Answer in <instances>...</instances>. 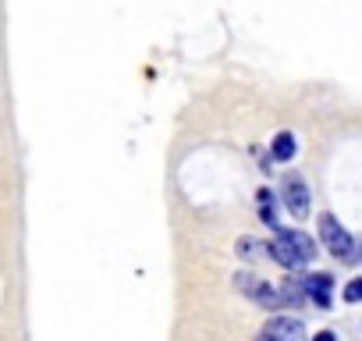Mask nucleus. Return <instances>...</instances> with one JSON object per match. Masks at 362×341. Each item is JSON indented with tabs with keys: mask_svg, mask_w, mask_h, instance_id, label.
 Here are the masks:
<instances>
[{
	"mask_svg": "<svg viewBox=\"0 0 362 341\" xmlns=\"http://www.w3.org/2000/svg\"><path fill=\"white\" fill-rule=\"evenodd\" d=\"M320 235H323V242H327V249L337 256V260H344V263H351L355 260V242H351V235L330 217V214H323L320 217Z\"/></svg>",
	"mask_w": 362,
	"mask_h": 341,
	"instance_id": "f257e3e1",
	"label": "nucleus"
},
{
	"mask_svg": "<svg viewBox=\"0 0 362 341\" xmlns=\"http://www.w3.org/2000/svg\"><path fill=\"white\" fill-rule=\"evenodd\" d=\"M235 281H238L242 295H249L252 302H259V306H267V309L284 306V295H281L277 284H270V281H263V277H256V274H238Z\"/></svg>",
	"mask_w": 362,
	"mask_h": 341,
	"instance_id": "f03ea898",
	"label": "nucleus"
},
{
	"mask_svg": "<svg viewBox=\"0 0 362 341\" xmlns=\"http://www.w3.org/2000/svg\"><path fill=\"white\" fill-rule=\"evenodd\" d=\"M284 207L295 214V217H305L309 214V189H305V182L295 175V170H291V175H284Z\"/></svg>",
	"mask_w": 362,
	"mask_h": 341,
	"instance_id": "7ed1b4c3",
	"label": "nucleus"
},
{
	"mask_svg": "<svg viewBox=\"0 0 362 341\" xmlns=\"http://www.w3.org/2000/svg\"><path fill=\"white\" fill-rule=\"evenodd\" d=\"M270 256L281 263V267H288V270H298L302 263H305V256H302V249L295 245V238L288 235V231H281L274 242H270Z\"/></svg>",
	"mask_w": 362,
	"mask_h": 341,
	"instance_id": "20e7f679",
	"label": "nucleus"
},
{
	"mask_svg": "<svg viewBox=\"0 0 362 341\" xmlns=\"http://www.w3.org/2000/svg\"><path fill=\"white\" fill-rule=\"evenodd\" d=\"M267 337L270 341H305V327L295 316H274L267 323Z\"/></svg>",
	"mask_w": 362,
	"mask_h": 341,
	"instance_id": "39448f33",
	"label": "nucleus"
},
{
	"mask_svg": "<svg viewBox=\"0 0 362 341\" xmlns=\"http://www.w3.org/2000/svg\"><path fill=\"white\" fill-rule=\"evenodd\" d=\"M281 295H284V306H302L309 299V281L305 277H288L281 284Z\"/></svg>",
	"mask_w": 362,
	"mask_h": 341,
	"instance_id": "423d86ee",
	"label": "nucleus"
},
{
	"mask_svg": "<svg viewBox=\"0 0 362 341\" xmlns=\"http://www.w3.org/2000/svg\"><path fill=\"white\" fill-rule=\"evenodd\" d=\"M235 249H238L242 260H259V256L270 253V242H259L256 235H242V238L235 242Z\"/></svg>",
	"mask_w": 362,
	"mask_h": 341,
	"instance_id": "0eeeda50",
	"label": "nucleus"
},
{
	"mask_svg": "<svg viewBox=\"0 0 362 341\" xmlns=\"http://www.w3.org/2000/svg\"><path fill=\"white\" fill-rule=\"evenodd\" d=\"M309 281V299L316 302V306H330V274H313V277H305Z\"/></svg>",
	"mask_w": 362,
	"mask_h": 341,
	"instance_id": "6e6552de",
	"label": "nucleus"
},
{
	"mask_svg": "<svg viewBox=\"0 0 362 341\" xmlns=\"http://www.w3.org/2000/svg\"><path fill=\"white\" fill-rule=\"evenodd\" d=\"M291 156H295V135H291V132H281V135L274 139V160L288 163Z\"/></svg>",
	"mask_w": 362,
	"mask_h": 341,
	"instance_id": "1a4fd4ad",
	"label": "nucleus"
},
{
	"mask_svg": "<svg viewBox=\"0 0 362 341\" xmlns=\"http://www.w3.org/2000/svg\"><path fill=\"white\" fill-rule=\"evenodd\" d=\"M288 235H291V238H295V245H298V249H302V256H305V263H309V260H313V256H316V242H313V238H309V235H305V231H288Z\"/></svg>",
	"mask_w": 362,
	"mask_h": 341,
	"instance_id": "9d476101",
	"label": "nucleus"
},
{
	"mask_svg": "<svg viewBox=\"0 0 362 341\" xmlns=\"http://www.w3.org/2000/svg\"><path fill=\"white\" fill-rule=\"evenodd\" d=\"M344 299H348V302H362V277L348 281V288H344Z\"/></svg>",
	"mask_w": 362,
	"mask_h": 341,
	"instance_id": "9b49d317",
	"label": "nucleus"
},
{
	"mask_svg": "<svg viewBox=\"0 0 362 341\" xmlns=\"http://www.w3.org/2000/svg\"><path fill=\"white\" fill-rule=\"evenodd\" d=\"M313 341H334V334H330V330H320V334H316Z\"/></svg>",
	"mask_w": 362,
	"mask_h": 341,
	"instance_id": "f8f14e48",
	"label": "nucleus"
},
{
	"mask_svg": "<svg viewBox=\"0 0 362 341\" xmlns=\"http://www.w3.org/2000/svg\"><path fill=\"white\" fill-rule=\"evenodd\" d=\"M263 341H270V337H263Z\"/></svg>",
	"mask_w": 362,
	"mask_h": 341,
	"instance_id": "ddd939ff",
	"label": "nucleus"
}]
</instances>
